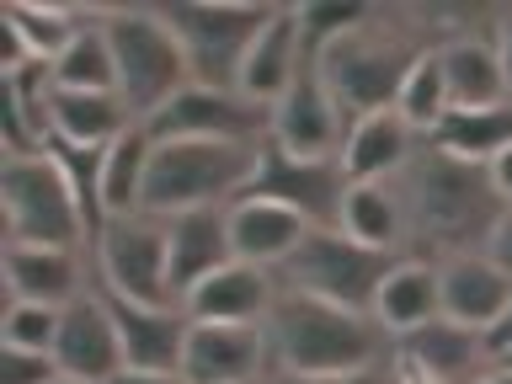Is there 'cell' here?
<instances>
[{
    "mask_svg": "<svg viewBox=\"0 0 512 384\" xmlns=\"http://www.w3.org/2000/svg\"><path fill=\"white\" fill-rule=\"evenodd\" d=\"M390 187L400 198V214H406V256H416V262H448V256L486 251L496 219L507 208L502 192L491 187L486 166L432 150L427 139Z\"/></svg>",
    "mask_w": 512,
    "mask_h": 384,
    "instance_id": "1",
    "label": "cell"
},
{
    "mask_svg": "<svg viewBox=\"0 0 512 384\" xmlns=\"http://www.w3.org/2000/svg\"><path fill=\"white\" fill-rule=\"evenodd\" d=\"M400 16L406 11L374 6L352 32H342L336 43H326L315 54L320 80H326V91H331V102H336V112H342L347 128L358 118H368V112L395 107L411 64L422 59L427 48H443L438 32H427V22L438 11L416 6V22H400Z\"/></svg>",
    "mask_w": 512,
    "mask_h": 384,
    "instance_id": "2",
    "label": "cell"
},
{
    "mask_svg": "<svg viewBox=\"0 0 512 384\" xmlns=\"http://www.w3.org/2000/svg\"><path fill=\"white\" fill-rule=\"evenodd\" d=\"M272 374H299V379H326V374H363L395 358V336L363 310L294 294L278 288V304L262 320Z\"/></svg>",
    "mask_w": 512,
    "mask_h": 384,
    "instance_id": "3",
    "label": "cell"
},
{
    "mask_svg": "<svg viewBox=\"0 0 512 384\" xmlns=\"http://www.w3.org/2000/svg\"><path fill=\"white\" fill-rule=\"evenodd\" d=\"M262 144H224V139H171L155 144L150 182H144V214L176 219L192 208H230L251 192Z\"/></svg>",
    "mask_w": 512,
    "mask_h": 384,
    "instance_id": "4",
    "label": "cell"
},
{
    "mask_svg": "<svg viewBox=\"0 0 512 384\" xmlns=\"http://www.w3.org/2000/svg\"><path fill=\"white\" fill-rule=\"evenodd\" d=\"M107 43H112V64H118V96L134 123H150L176 91L192 86L182 43L166 22L160 6H107L102 11Z\"/></svg>",
    "mask_w": 512,
    "mask_h": 384,
    "instance_id": "5",
    "label": "cell"
},
{
    "mask_svg": "<svg viewBox=\"0 0 512 384\" xmlns=\"http://www.w3.org/2000/svg\"><path fill=\"white\" fill-rule=\"evenodd\" d=\"M0 214H6V246H54L91 256L86 214L48 150L0 160Z\"/></svg>",
    "mask_w": 512,
    "mask_h": 384,
    "instance_id": "6",
    "label": "cell"
},
{
    "mask_svg": "<svg viewBox=\"0 0 512 384\" xmlns=\"http://www.w3.org/2000/svg\"><path fill=\"white\" fill-rule=\"evenodd\" d=\"M166 22L182 43L187 75L192 86H214V91H235L240 86V64L246 48L256 43V32L272 22V0H171Z\"/></svg>",
    "mask_w": 512,
    "mask_h": 384,
    "instance_id": "7",
    "label": "cell"
},
{
    "mask_svg": "<svg viewBox=\"0 0 512 384\" xmlns=\"http://www.w3.org/2000/svg\"><path fill=\"white\" fill-rule=\"evenodd\" d=\"M395 262L400 256L363 246V240H352L347 230H310V240L283 262L278 283L294 288V294L374 315V299H379V288H384Z\"/></svg>",
    "mask_w": 512,
    "mask_h": 384,
    "instance_id": "8",
    "label": "cell"
},
{
    "mask_svg": "<svg viewBox=\"0 0 512 384\" xmlns=\"http://www.w3.org/2000/svg\"><path fill=\"white\" fill-rule=\"evenodd\" d=\"M91 278L134 304H176L166 283V219L155 214L107 219V230L91 251Z\"/></svg>",
    "mask_w": 512,
    "mask_h": 384,
    "instance_id": "9",
    "label": "cell"
},
{
    "mask_svg": "<svg viewBox=\"0 0 512 384\" xmlns=\"http://www.w3.org/2000/svg\"><path fill=\"white\" fill-rule=\"evenodd\" d=\"M347 171H342V155H326V160H304V155H288L278 139H262V155H256V176H251V192L256 198H272L283 208H294L299 219H310L315 230H342V203H347Z\"/></svg>",
    "mask_w": 512,
    "mask_h": 384,
    "instance_id": "10",
    "label": "cell"
},
{
    "mask_svg": "<svg viewBox=\"0 0 512 384\" xmlns=\"http://www.w3.org/2000/svg\"><path fill=\"white\" fill-rule=\"evenodd\" d=\"M155 144L171 139H224V144H262L272 134V112L246 102L240 91H214V86H187L144 123Z\"/></svg>",
    "mask_w": 512,
    "mask_h": 384,
    "instance_id": "11",
    "label": "cell"
},
{
    "mask_svg": "<svg viewBox=\"0 0 512 384\" xmlns=\"http://www.w3.org/2000/svg\"><path fill=\"white\" fill-rule=\"evenodd\" d=\"M272 139H278L288 155H304V160L342 155L347 123H342V112H336V102H331L326 80H320V64H315L310 48H304V59H299L294 86L283 91L278 107H272Z\"/></svg>",
    "mask_w": 512,
    "mask_h": 384,
    "instance_id": "12",
    "label": "cell"
},
{
    "mask_svg": "<svg viewBox=\"0 0 512 384\" xmlns=\"http://www.w3.org/2000/svg\"><path fill=\"white\" fill-rule=\"evenodd\" d=\"M96 294H102L112 326H118V342H123V363L128 368L182 374V352H187V331H192V320H187L182 304H134V299L112 294V288H102V283H96Z\"/></svg>",
    "mask_w": 512,
    "mask_h": 384,
    "instance_id": "13",
    "label": "cell"
},
{
    "mask_svg": "<svg viewBox=\"0 0 512 384\" xmlns=\"http://www.w3.org/2000/svg\"><path fill=\"white\" fill-rule=\"evenodd\" d=\"M272 374V352L262 326H214L192 320L187 352H182V379L187 384H262Z\"/></svg>",
    "mask_w": 512,
    "mask_h": 384,
    "instance_id": "14",
    "label": "cell"
},
{
    "mask_svg": "<svg viewBox=\"0 0 512 384\" xmlns=\"http://www.w3.org/2000/svg\"><path fill=\"white\" fill-rule=\"evenodd\" d=\"M395 363L406 374H422V379H438V384H475L480 374L496 368V352L486 342V331H470L459 320H427L422 331L400 336L395 342Z\"/></svg>",
    "mask_w": 512,
    "mask_h": 384,
    "instance_id": "15",
    "label": "cell"
},
{
    "mask_svg": "<svg viewBox=\"0 0 512 384\" xmlns=\"http://www.w3.org/2000/svg\"><path fill=\"white\" fill-rule=\"evenodd\" d=\"M54 363L64 379H86V384H112L123 374V342H118V326H112L102 294L96 283L80 294L75 304H64L59 315V342H54Z\"/></svg>",
    "mask_w": 512,
    "mask_h": 384,
    "instance_id": "16",
    "label": "cell"
},
{
    "mask_svg": "<svg viewBox=\"0 0 512 384\" xmlns=\"http://www.w3.org/2000/svg\"><path fill=\"white\" fill-rule=\"evenodd\" d=\"M91 6H64V0H6L0 6V75L27 70V64H54L64 43L80 32Z\"/></svg>",
    "mask_w": 512,
    "mask_h": 384,
    "instance_id": "17",
    "label": "cell"
},
{
    "mask_svg": "<svg viewBox=\"0 0 512 384\" xmlns=\"http://www.w3.org/2000/svg\"><path fill=\"white\" fill-rule=\"evenodd\" d=\"M230 262H235V246H230V214L224 208H192V214L166 219V283L176 304Z\"/></svg>",
    "mask_w": 512,
    "mask_h": 384,
    "instance_id": "18",
    "label": "cell"
},
{
    "mask_svg": "<svg viewBox=\"0 0 512 384\" xmlns=\"http://www.w3.org/2000/svg\"><path fill=\"white\" fill-rule=\"evenodd\" d=\"M6 272V299L27 304H75L91 288V256L86 251H54V246H6L0 251Z\"/></svg>",
    "mask_w": 512,
    "mask_h": 384,
    "instance_id": "19",
    "label": "cell"
},
{
    "mask_svg": "<svg viewBox=\"0 0 512 384\" xmlns=\"http://www.w3.org/2000/svg\"><path fill=\"white\" fill-rule=\"evenodd\" d=\"M278 272L251 267V262H230L214 278H203L192 294L182 299L187 320H214V326H262L278 304Z\"/></svg>",
    "mask_w": 512,
    "mask_h": 384,
    "instance_id": "20",
    "label": "cell"
},
{
    "mask_svg": "<svg viewBox=\"0 0 512 384\" xmlns=\"http://www.w3.org/2000/svg\"><path fill=\"white\" fill-rule=\"evenodd\" d=\"M230 246H235V262H251V267H267V272H283V262L294 256L304 240H310L315 224L299 219L294 208L272 203V198H235L230 208Z\"/></svg>",
    "mask_w": 512,
    "mask_h": 384,
    "instance_id": "21",
    "label": "cell"
},
{
    "mask_svg": "<svg viewBox=\"0 0 512 384\" xmlns=\"http://www.w3.org/2000/svg\"><path fill=\"white\" fill-rule=\"evenodd\" d=\"M438 288H443V315L470 331H491L512 299V278L491 262L486 251L448 256L438 262Z\"/></svg>",
    "mask_w": 512,
    "mask_h": 384,
    "instance_id": "22",
    "label": "cell"
},
{
    "mask_svg": "<svg viewBox=\"0 0 512 384\" xmlns=\"http://www.w3.org/2000/svg\"><path fill=\"white\" fill-rule=\"evenodd\" d=\"M416 150H422V134L395 107H384V112H368V118H358L347 128L342 171H347V182H395L411 166Z\"/></svg>",
    "mask_w": 512,
    "mask_h": 384,
    "instance_id": "23",
    "label": "cell"
},
{
    "mask_svg": "<svg viewBox=\"0 0 512 384\" xmlns=\"http://www.w3.org/2000/svg\"><path fill=\"white\" fill-rule=\"evenodd\" d=\"M299 59H304V43H299V16L294 6H278L272 11V22L256 32V43L246 48V64H240V96L256 107H278L283 91L294 86L299 75Z\"/></svg>",
    "mask_w": 512,
    "mask_h": 384,
    "instance_id": "24",
    "label": "cell"
},
{
    "mask_svg": "<svg viewBox=\"0 0 512 384\" xmlns=\"http://www.w3.org/2000/svg\"><path fill=\"white\" fill-rule=\"evenodd\" d=\"M48 64H27V70L0 75V160H22V155H43L54 128H48Z\"/></svg>",
    "mask_w": 512,
    "mask_h": 384,
    "instance_id": "25",
    "label": "cell"
},
{
    "mask_svg": "<svg viewBox=\"0 0 512 384\" xmlns=\"http://www.w3.org/2000/svg\"><path fill=\"white\" fill-rule=\"evenodd\" d=\"M48 128L59 144L75 150H107L112 139H123L134 118H128L118 91H48Z\"/></svg>",
    "mask_w": 512,
    "mask_h": 384,
    "instance_id": "26",
    "label": "cell"
},
{
    "mask_svg": "<svg viewBox=\"0 0 512 384\" xmlns=\"http://www.w3.org/2000/svg\"><path fill=\"white\" fill-rule=\"evenodd\" d=\"M443 315V288H438V262H416V256H400L384 278L379 299H374V320L395 336L422 331L427 320Z\"/></svg>",
    "mask_w": 512,
    "mask_h": 384,
    "instance_id": "27",
    "label": "cell"
},
{
    "mask_svg": "<svg viewBox=\"0 0 512 384\" xmlns=\"http://www.w3.org/2000/svg\"><path fill=\"white\" fill-rule=\"evenodd\" d=\"M438 59H443L454 107H502V102H512L491 32H459V38H448L438 48Z\"/></svg>",
    "mask_w": 512,
    "mask_h": 384,
    "instance_id": "28",
    "label": "cell"
},
{
    "mask_svg": "<svg viewBox=\"0 0 512 384\" xmlns=\"http://www.w3.org/2000/svg\"><path fill=\"white\" fill-rule=\"evenodd\" d=\"M432 150L470 160V166H491L496 155L512 144V102L502 107H454L448 118L432 128Z\"/></svg>",
    "mask_w": 512,
    "mask_h": 384,
    "instance_id": "29",
    "label": "cell"
},
{
    "mask_svg": "<svg viewBox=\"0 0 512 384\" xmlns=\"http://www.w3.org/2000/svg\"><path fill=\"white\" fill-rule=\"evenodd\" d=\"M150 155H155V139L144 134V123H134L123 139H112L107 150H102V208H107V219L144 214Z\"/></svg>",
    "mask_w": 512,
    "mask_h": 384,
    "instance_id": "30",
    "label": "cell"
},
{
    "mask_svg": "<svg viewBox=\"0 0 512 384\" xmlns=\"http://www.w3.org/2000/svg\"><path fill=\"white\" fill-rule=\"evenodd\" d=\"M102 11L107 6H91L86 22L70 43H64V54L48 64V80H54L59 91H118V64H112V43H107V27H102Z\"/></svg>",
    "mask_w": 512,
    "mask_h": 384,
    "instance_id": "31",
    "label": "cell"
},
{
    "mask_svg": "<svg viewBox=\"0 0 512 384\" xmlns=\"http://www.w3.org/2000/svg\"><path fill=\"white\" fill-rule=\"evenodd\" d=\"M342 230L374 251L406 256V214L390 182H352L342 203Z\"/></svg>",
    "mask_w": 512,
    "mask_h": 384,
    "instance_id": "32",
    "label": "cell"
},
{
    "mask_svg": "<svg viewBox=\"0 0 512 384\" xmlns=\"http://www.w3.org/2000/svg\"><path fill=\"white\" fill-rule=\"evenodd\" d=\"M395 112H400V118H406L422 139H432V128H438L448 112H454V96H448V75H443L438 48H427V54L411 64L406 86H400V96H395Z\"/></svg>",
    "mask_w": 512,
    "mask_h": 384,
    "instance_id": "33",
    "label": "cell"
},
{
    "mask_svg": "<svg viewBox=\"0 0 512 384\" xmlns=\"http://www.w3.org/2000/svg\"><path fill=\"white\" fill-rule=\"evenodd\" d=\"M59 315H64V310H54V304L6 299V315H0V347L54 352V342H59Z\"/></svg>",
    "mask_w": 512,
    "mask_h": 384,
    "instance_id": "34",
    "label": "cell"
},
{
    "mask_svg": "<svg viewBox=\"0 0 512 384\" xmlns=\"http://www.w3.org/2000/svg\"><path fill=\"white\" fill-rule=\"evenodd\" d=\"M59 363L54 352H27V347H0V384H54Z\"/></svg>",
    "mask_w": 512,
    "mask_h": 384,
    "instance_id": "35",
    "label": "cell"
},
{
    "mask_svg": "<svg viewBox=\"0 0 512 384\" xmlns=\"http://www.w3.org/2000/svg\"><path fill=\"white\" fill-rule=\"evenodd\" d=\"M262 384H400L395 358L379 368H363V374H326V379H299V374H267Z\"/></svg>",
    "mask_w": 512,
    "mask_h": 384,
    "instance_id": "36",
    "label": "cell"
},
{
    "mask_svg": "<svg viewBox=\"0 0 512 384\" xmlns=\"http://www.w3.org/2000/svg\"><path fill=\"white\" fill-rule=\"evenodd\" d=\"M486 256L512 278V203L502 208V219H496V230H491V240H486Z\"/></svg>",
    "mask_w": 512,
    "mask_h": 384,
    "instance_id": "37",
    "label": "cell"
},
{
    "mask_svg": "<svg viewBox=\"0 0 512 384\" xmlns=\"http://www.w3.org/2000/svg\"><path fill=\"white\" fill-rule=\"evenodd\" d=\"M491 43H496V59H502L507 91H512V6H496V22H491Z\"/></svg>",
    "mask_w": 512,
    "mask_h": 384,
    "instance_id": "38",
    "label": "cell"
},
{
    "mask_svg": "<svg viewBox=\"0 0 512 384\" xmlns=\"http://www.w3.org/2000/svg\"><path fill=\"white\" fill-rule=\"evenodd\" d=\"M486 171H491V187L502 192V203H512V144H507V150H502V155L491 160Z\"/></svg>",
    "mask_w": 512,
    "mask_h": 384,
    "instance_id": "39",
    "label": "cell"
},
{
    "mask_svg": "<svg viewBox=\"0 0 512 384\" xmlns=\"http://www.w3.org/2000/svg\"><path fill=\"white\" fill-rule=\"evenodd\" d=\"M112 384H187L182 374H150V368H123Z\"/></svg>",
    "mask_w": 512,
    "mask_h": 384,
    "instance_id": "40",
    "label": "cell"
},
{
    "mask_svg": "<svg viewBox=\"0 0 512 384\" xmlns=\"http://www.w3.org/2000/svg\"><path fill=\"white\" fill-rule=\"evenodd\" d=\"M486 342H491V352H507L512 347V299H507V310H502V320L486 331Z\"/></svg>",
    "mask_w": 512,
    "mask_h": 384,
    "instance_id": "41",
    "label": "cell"
},
{
    "mask_svg": "<svg viewBox=\"0 0 512 384\" xmlns=\"http://www.w3.org/2000/svg\"><path fill=\"white\" fill-rule=\"evenodd\" d=\"M475 384H512V368H491V374H480Z\"/></svg>",
    "mask_w": 512,
    "mask_h": 384,
    "instance_id": "42",
    "label": "cell"
},
{
    "mask_svg": "<svg viewBox=\"0 0 512 384\" xmlns=\"http://www.w3.org/2000/svg\"><path fill=\"white\" fill-rule=\"evenodd\" d=\"M400 368V363H395ZM400 384H438V379H422V374H406V368H400Z\"/></svg>",
    "mask_w": 512,
    "mask_h": 384,
    "instance_id": "43",
    "label": "cell"
},
{
    "mask_svg": "<svg viewBox=\"0 0 512 384\" xmlns=\"http://www.w3.org/2000/svg\"><path fill=\"white\" fill-rule=\"evenodd\" d=\"M496 368H512V347H507V352H496Z\"/></svg>",
    "mask_w": 512,
    "mask_h": 384,
    "instance_id": "44",
    "label": "cell"
},
{
    "mask_svg": "<svg viewBox=\"0 0 512 384\" xmlns=\"http://www.w3.org/2000/svg\"><path fill=\"white\" fill-rule=\"evenodd\" d=\"M54 384H86V379H64V374H59V379H54Z\"/></svg>",
    "mask_w": 512,
    "mask_h": 384,
    "instance_id": "45",
    "label": "cell"
}]
</instances>
